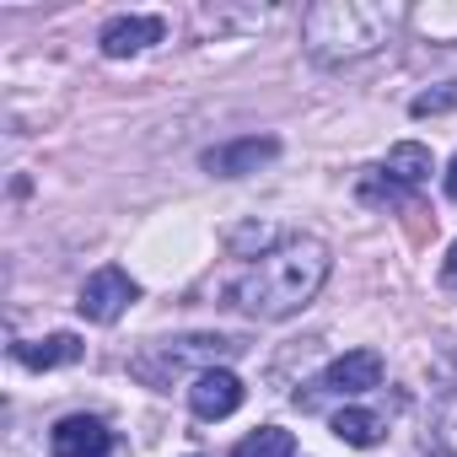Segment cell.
Listing matches in <instances>:
<instances>
[{"label":"cell","instance_id":"9a60e30c","mask_svg":"<svg viewBox=\"0 0 457 457\" xmlns=\"http://www.w3.org/2000/svg\"><path fill=\"white\" fill-rule=\"evenodd\" d=\"M441 280H452V286H457V243L446 248V264H441Z\"/></svg>","mask_w":457,"mask_h":457},{"label":"cell","instance_id":"8fae6325","mask_svg":"<svg viewBox=\"0 0 457 457\" xmlns=\"http://www.w3.org/2000/svg\"><path fill=\"white\" fill-rule=\"evenodd\" d=\"M382 172H387V183H398L403 194H409V188H420V183L436 172V162H430V145H420V140H398V145L387 151Z\"/></svg>","mask_w":457,"mask_h":457},{"label":"cell","instance_id":"7c38bea8","mask_svg":"<svg viewBox=\"0 0 457 457\" xmlns=\"http://www.w3.org/2000/svg\"><path fill=\"white\" fill-rule=\"evenodd\" d=\"M232 457H296V436L280 425H259L253 436H243L232 446Z\"/></svg>","mask_w":457,"mask_h":457},{"label":"cell","instance_id":"8992f818","mask_svg":"<svg viewBox=\"0 0 457 457\" xmlns=\"http://www.w3.org/2000/svg\"><path fill=\"white\" fill-rule=\"evenodd\" d=\"M243 398H248L243 377L226 371V366H215V371H204V377L188 382V409H194L199 420H226V414H237Z\"/></svg>","mask_w":457,"mask_h":457},{"label":"cell","instance_id":"3957f363","mask_svg":"<svg viewBox=\"0 0 457 457\" xmlns=\"http://www.w3.org/2000/svg\"><path fill=\"white\" fill-rule=\"evenodd\" d=\"M232 355H243V345H237L232 334H178V339H151V345H140V350L129 355V377L145 382V387H156V393H167L172 382H183V377L194 382V377L226 366Z\"/></svg>","mask_w":457,"mask_h":457},{"label":"cell","instance_id":"5b68a950","mask_svg":"<svg viewBox=\"0 0 457 457\" xmlns=\"http://www.w3.org/2000/svg\"><path fill=\"white\" fill-rule=\"evenodd\" d=\"M280 156V140L275 135H243V140H226V145H210L199 156V167L210 178H248L259 167H270Z\"/></svg>","mask_w":457,"mask_h":457},{"label":"cell","instance_id":"6da1fadb","mask_svg":"<svg viewBox=\"0 0 457 457\" xmlns=\"http://www.w3.org/2000/svg\"><path fill=\"white\" fill-rule=\"evenodd\" d=\"M328 270H334V253L323 237H286L280 248H270L264 259H253L243 270V280L232 286V307L243 318L280 323L323 291Z\"/></svg>","mask_w":457,"mask_h":457},{"label":"cell","instance_id":"7a4b0ae2","mask_svg":"<svg viewBox=\"0 0 457 457\" xmlns=\"http://www.w3.org/2000/svg\"><path fill=\"white\" fill-rule=\"evenodd\" d=\"M403 28V6H382V0H318L302 12V49L318 65H355L371 60L393 44Z\"/></svg>","mask_w":457,"mask_h":457},{"label":"cell","instance_id":"5bb4252c","mask_svg":"<svg viewBox=\"0 0 457 457\" xmlns=\"http://www.w3.org/2000/svg\"><path fill=\"white\" fill-rule=\"evenodd\" d=\"M452 108H457V81H441V87H430L409 103L414 119H436V113H452Z\"/></svg>","mask_w":457,"mask_h":457},{"label":"cell","instance_id":"4fadbf2b","mask_svg":"<svg viewBox=\"0 0 457 457\" xmlns=\"http://www.w3.org/2000/svg\"><path fill=\"white\" fill-rule=\"evenodd\" d=\"M334 436H339L345 446H377V441H382V420H377L371 409H339V414H334Z\"/></svg>","mask_w":457,"mask_h":457},{"label":"cell","instance_id":"9c48e42d","mask_svg":"<svg viewBox=\"0 0 457 457\" xmlns=\"http://www.w3.org/2000/svg\"><path fill=\"white\" fill-rule=\"evenodd\" d=\"M162 33H167L162 17H113V22L97 33V49H103L108 60H135V54H145L151 44H162Z\"/></svg>","mask_w":457,"mask_h":457},{"label":"cell","instance_id":"ba28073f","mask_svg":"<svg viewBox=\"0 0 457 457\" xmlns=\"http://www.w3.org/2000/svg\"><path fill=\"white\" fill-rule=\"evenodd\" d=\"M312 387H323V393H339V398H355V393H371V387H382V355L377 350H350V355H339Z\"/></svg>","mask_w":457,"mask_h":457},{"label":"cell","instance_id":"52a82bcc","mask_svg":"<svg viewBox=\"0 0 457 457\" xmlns=\"http://www.w3.org/2000/svg\"><path fill=\"white\" fill-rule=\"evenodd\" d=\"M49 452L54 457H108L113 452V436L97 414H65L54 430H49Z\"/></svg>","mask_w":457,"mask_h":457},{"label":"cell","instance_id":"277c9868","mask_svg":"<svg viewBox=\"0 0 457 457\" xmlns=\"http://www.w3.org/2000/svg\"><path fill=\"white\" fill-rule=\"evenodd\" d=\"M140 302V286L119 270V264H103V270H92L87 275V286H81V296H76V307H81V318L87 323H119L129 307Z\"/></svg>","mask_w":457,"mask_h":457},{"label":"cell","instance_id":"2e32d148","mask_svg":"<svg viewBox=\"0 0 457 457\" xmlns=\"http://www.w3.org/2000/svg\"><path fill=\"white\" fill-rule=\"evenodd\" d=\"M441 183H446V199H457V156H452V167H446V178H441Z\"/></svg>","mask_w":457,"mask_h":457},{"label":"cell","instance_id":"30bf717a","mask_svg":"<svg viewBox=\"0 0 457 457\" xmlns=\"http://www.w3.org/2000/svg\"><path fill=\"white\" fill-rule=\"evenodd\" d=\"M12 355H17L28 371H54V366H76V361H81V339H76V334H49V339L12 345Z\"/></svg>","mask_w":457,"mask_h":457}]
</instances>
